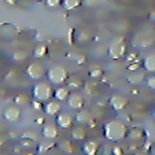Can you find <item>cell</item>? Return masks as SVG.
<instances>
[{
	"label": "cell",
	"instance_id": "cell-43",
	"mask_svg": "<svg viewBox=\"0 0 155 155\" xmlns=\"http://www.w3.org/2000/svg\"><path fill=\"white\" fill-rule=\"evenodd\" d=\"M21 145H17V147H14V149H13V152H16V153H21Z\"/></svg>",
	"mask_w": 155,
	"mask_h": 155
},
{
	"label": "cell",
	"instance_id": "cell-22",
	"mask_svg": "<svg viewBox=\"0 0 155 155\" xmlns=\"http://www.w3.org/2000/svg\"><path fill=\"white\" fill-rule=\"evenodd\" d=\"M143 68L148 73H154L155 71V54L150 53L143 60Z\"/></svg>",
	"mask_w": 155,
	"mask_h": 155
},
{
	"label": "cell",
	"instance_id": "cell-30",
	"mask_svg": "<svg viewBox=\"0 0 155 155\" xmlns=\"http://www.w3.org/2000/svg\"><path fill=\"white\" fill-rule=\"evenodd\" d=\"M45 4L48 8L56 9L61 6L62 0H45Z\"/></svg>",
	"mask_w": 155,
	"mask_h": 155
},
{
	"label": "cell",
	"instance_id": "cell-35",
	"mask_svg": "<svg viewBox=\"0 0 155 155\" xmlns=\"http://www.w3.org/2000/svg\"><path fill=\"white\" fill-rule=\"evenodd\" d=\"M147 79V78H145ZM145 84L148 87L149 89L154 90L155 89V77L154 76H150L147 79V81H145Z\"/></svg>",
	"mask_w": 155,
	"mask_h": 155
},
{
	"label": "cell",
	"instance_id": "cell-27",
	"mask_svg": "<svg viewBox=\"0 0 155 155\" xmlns=\"http://www.w3.org/2000/svg\"><path fill=\"white\" fill-rule=\"evenodd\" d=\"M127 137L130 140H140L144 137V132L140 128H134V129H131L128 131V135Z\"/></svg>",
	"mask_w": 155,
	"mask_h": 155
},
{
	"label": "cell",
	"instance_id": "cell-45",
	"mask_svg": "<svg viewBox=\"0 0 155 155\" xmlns=\"http://www.w3.org/2000/svg\"><path fill=\"white\" fill-rule=\"evenodd\" d=\"M45 121H46L45 118H44V117H40V118H37V119L35 120V122H36L37 124H44V123H45Z\"/></svg>",
	"mask_w": 155,
	"mask_h": 155
},
{
	"label": "cell",
	"instance_id": "cell-42",
	"mask_svg": "<svg viewBox=\"0 0 155 155\" xmlns=\"http://www.w3.org/2000/svg\"><path fill=\"white\" fill-rule=\"evenodd\" d=\"M85 125H86V127H88V128H95V127L98 126V124H97V122H96V120L94 119V117L92 118L91 120H89Z\"/></svg>",
	"mask_w": 155,
	"mask_h": 155
},
{
	"label": "cell",
	"instance_id": "cell-37",
	"mask_svg": "<svg viewBox=\"0 0 155 155\" xmlns=\"http://www.w3.org/2000/svg\"><path fill=\"white\" fill-rule=\"evenodd\" d=\"M137 57H138V53L137 52H130V53H126L124 58H125V60H127L129 62H133L134 60L137 59Z\"/></svg>",
	"mask_w": 155,
	"mask_h": 155
},
{
	"label": "cell",
	"instance_id": "cell-33",
	"mask_svg": "<svg viewBox=\"0 0 155 155\" xmlns=\"http://www.w3.org/2000/svg\"><path fill=\"white\" fill-rule=\"evenodd\" d=\"M31 106V108L33 110H43L44 109V103L41 101H37V100H33L30 102V104H29Z\"/></svg>",
	"mask_w": 155,
	"mask_h": 155
},
{
	"label": "cell",
	"instance_id": "cell-38",
	"mask_svg": "<svg viewBox=\"0 0 155 155\" xmlns=\"http://www.w3.org/2000/svg\"><path fill=\"white\" fill-rule=\"evenodd\" d=\"M8 136L4 134H0V148L5 147V144L8 143Z\"/></svg>",
	"mask_w": 155,
	"mask_h": 155
},
{
	"label": "cell",
	"instance_id": "cell-21",
	"mask_svg": "<svg viewBox=\"0 0 155 155\" xmlns=\"http://www.w3.org/2000/svg\"><path fill=\"white\" fill-rule=\"evenodd\" d=\"M85 92L90 96H98L100 94V84L98 82H93V81H87L84 82V87H82Z\"/></svg>",
	"mask_w": 155,
	"mask_h": 155
},
{
	"label": "cell",
	"instance_id": "cell-23",
	"mask_svg": "<svg viewBox=\"0 0 155 155\" xmlns=\"http://www.w3.org/2000/svg\"><path fill=\"white\" fill-rule=\"evenodd\" d=\"M14 102H15V104L18 107H25L30 104L31 97L26 93H19L15 96Z\"/></svg>",
	"mask_w": 155,
	"mask_h": 155
},
{
	"label": "cell",
	"instance_id": "cell-14",
	"mask_svg": "<svg viewBox=\"0 0 155 155\" xmlns=\"http://www.w3.org/2000/svg\"><path fill=\"white\" fill-rule=\"evenodd\" d=\"M65 84H66V86L70 90L76 91V90H80L84 87V81L82 80L81 77L77 76V75H71L67 79Z\"/></svg>",
	"mask_w": 155,
	"mask_h": 155
},
{
	"label": "cell",
	"instance_id": "cell-3",
	"mask_svg": "<svg viewBox=\"0 0 155 155\" xmlns=\"http://www.w3.org/2000/svg\"><path fill=\"white\" fill-rule=\"evenodd\" d=\"M53 87L52 84L47 81H39L32 86L31 95L34 100L47 102L53 97Z\"/></svg>",
	"mask_w": 155,
	"mask_h": 155
},
{
	"label": "cell",
	"instance_id": "cell-47",
	"mask_svg": "<svg viewBox=\"0 0 155 155\" xmlns=\"http://www.w3.org/2000/svg\"><path fill=\"white\" fill-rule=\"evenodd\" d=\"M35 1H37V2H41V1H43V0H35Z\"/></svg>",
	"mask_w": 155,
	"mask_h": 155
},
{
	"label": "cell",
	"instance_id": "cell-7",
	"mask_svg": "<svg viewBox=\"0 0 155 155\" xmlns=\"http://www.w3.org/2000/svg\"><path fill=\"white\" fill-rule=\"evenodd\" d=\"M108 103L111 110L116 111V113H119V111H122L127 109V107L130 104V101L128 98H126L122 95L114 94L109 99Z\"/></svg>",
	"mask_w": 155,
	"mask_h": 155
},
{
	"label": "cell",
	"instance_id": "cell-24",
	"mask_svg": "<svg viewBox=\"0 0 155 155\" xmlns=\"http://www.w3.org/2000/svg\"><path fill=\"white\" fill-rule=\"evenodd\" d=\"M48 52V48L46 45H38L34 48L32 51V56L35 59H42L45 57Z\"/></svg>",
	"mask_w": 155,
	"mask_h": 155
},
{
	"label": "cell",
	"instance_id": "cell-12",
	"mask_svg": "<svg viewBox=\"0 0 155 155\" xmlns=\"http://www.w3.org/2000/svg\"><path fill=\"white\" fill-rule=\"evenodd\" d=\"M44 113L48 116H55L62 110V104L59 101H47L46 104H44Z\"/></svg>",
	"mask_w": 155,
	"mask_h": 155
},
{
	"label": "cell",
	"instance_id": "cell-31",
	"mask_svg": "<svg viewBox=\"0 0 155 155\" xmlns=\"http://www.w3.org/2000/svg\"><path fill=\"white\" fill-rule=\"evenodd\" d=\"M74 61H75L76 64H78V65H82V64H84V63H86L87 57H86V55L82 54V53H79V54L75 55Z\"/></svg>",
	"mask_w": 155,
	"mask_h": 155
},
{
	"label": "cell",
	"instance_id": "cell-44",
	"mask_svg": "<svg viewBox=\"0 0 155 155\" xmlns=\"http://www.w3.org/2000/svg\"><path fill=\"white\" fill-rule=\"evenodd\" d=\"M148 19L150 21H155V12L154 11H152L151 13L149 14V16H148Z\"/></svg>",
	"mask_w": 155,
	"mask_h": 155
},
{
	"label": "cell",
	"instance_id": "cell-18",
	"mask_svg": "<svg viewBox=\"0 0 155 155\" xmlns=\"http://www.w3.org/2000/svg\"><path fill=\"white\" fill-rule=\"evenodd\" d=\"M55 143L51 142V140H42L40 142L36 147V153L38 154H45L50 152L52 148H54Z\"/></svg>",
	"mask_w": 155,
	"mask_h": 155
},
{
	"label": "cell",
	"instance_id": "cell-34",
	"mask_svg": "<svg viewBox=\"0 0 155 155\" xmlns=\"http://www.w3.org/2000/svg\"><path fill=\"white\" fill-rule=\"evenodd\" d=\"M90 37H89V33H85L84 31V32H81L79 34V36H78V39H77V41L81 43V44H84L87 42V40H88Z\"/></svg>",
	"mask_w": 155,
	"mask_h": 155
},
{
	"label": "cell",
	"instance_id": "cell-8",
	"mask_svg": "<svg viewBox=\"0 0 155 155\" xmlns=\"http://www.w3.org/2000/svg\"><path fill=\"white\" fill-rule=\"evenodd\" d=\"M22 110L18 106H10L3 110L2 117L9 123H16L21 118Z\"/></svg>",
	"mask_w": 155,
	"mask_h": 155
},
{
	"label": "cell",
	"instance_id": "cell-41",
	"mask_svg": "<svg viewBox=\"0 0 155 155\" xmlns=\"http://www.w3.org/2000/svg\"><path fill=\"white\" fill-rule=\"evenodd\" d=\"M7 136H8V138L11 139V140H15V139L19 138V135L16 132V131H9Z\"/></svg>",
	"mask_w": 155,
	"mask_h": 155
},
{
	"label": "cell",
	"instance_id": "cell-13",
	"mask_svg": "<svg viewBox=\"0 0 155 155\" xmlns=\"http://www.w3.org/2000/svg\"><path fill=\"white\" fill-rule=\"evenodd\" d=\"M101 147L100 143L94 140H88L82 143L81 152L86 155H96Z\"/></svg>",
	"mask_w": 155,
	"mask_h": 155
},
{
	"label": "cell",
	"instance_id": "cell-6",
	"mask_svg": "<svg viewBox=\"0 0 155 155\" xmlns=\"http://www.w3.org/2000/svg\"><path fill=\"white\" fill-rule=\"evenodd\" d=\"M154 44V36L152 33L137 32L131 39V45L135 48H149Z\"/></svg>",
	"mask_w": 155,
	"mask_h": 155
},
{
	"label": "cell",
	"instance_id": "cell-32",
	"mask_svg": "<svg viewBox=\"0 0 155 155\" xmlns=\"http://www.w3.org/2000/svg\"><path fill=\"white\" fill-rule=\"evenodd\" d=\"M18 144L21 145V147H25V148H31L34 147V142L30 140H26V139H21L18 140Z\"/></svg>",
	"mask_w": 155,
	"mask_h": 155
},
{
	"label": "cell",
	"instance_id": "cell-15",
	"mask_svg": "<svg viewBox=\"0 0 155 155\" xmlns=\"http://www.w3.org/2000/svg\"><path fill=\"white\" fill-rule=\"evenodd\" d=\"M71 138L72 140H85L87 139V130L84 126L81 125H78V126H73L71 128Z\"/></svg>",
	"mask_w": 155,
	"mask_h": 155
},
{
	"label": "cell",
	"instance_id": "cell-28",
	"mask_svg": "<svg viewBox=\"0 0 155 155\" xmlns=\"http://www.w3.org/2000/svg\"><path fill=\"white\" fill-rule=\"evenodd\" d=\"M19 139H26L33 142H36L39 139V134L34 130H25L19 134Z\"/></svg>",
	"mask_w": 155,
	"mask_h": 155
},
{
	"label": "cell",
	"instance_id": "cell-11",
	"mask_svg": "<svg viewBox=\"0 0 155 155\" xmlns=\"http://www.w3.org/2000/svg\"><path fill=\"white\" fill-rule=\"evenodd\" d=\"M41 135L48 140L56 139L59 136V129L54 123H44L41 129Z\"/></svg>",
	"mask_w": 155,
	"mask_h": 155
},
{
	"label": "cell",
	"instance_id": "cell-40",
	"mask_svg": "<svg viewBox=\"0 0 155 155\" xmlns=\"http://www.w3.org/2000/svg\"><path fill=\"white\" fill-rule=\"evenodd\" d=\"M110 153H113L114 155H120V154L123 153V150L120 147H114L110 150Z\"/></svg>",
	"mask_w": 155,
	"mask_h": 155
},
{
	"label": "cell",
	"instance_id": "cell-36",
	"mask_svg": "<svg viewBox=\"0 0 155 155\" xmlns=\"http://www.w3.org/2000/svg\"><path fill=\"white\" fill-rule=\"evenodd\" d=\"M17 76V71L15 70V69H11L10 71H8V73L6 75H5L4 77V80L5 81H10V80H12V79H15Z\"/></svg>",
	"mask_w": 155,
	"mask_h": 155
},
{
	"label": "cell",
	"instance_id": "cell-20",
	"mask_svg": "<svg viewBox=\"0 0 155 155\" xmlns=\"http://www.w3.org/2000/svg\"><path fill=\"white\" fill-rule=\"evenodd\" d=\"M92 118H93V116H92L89 110L81 109V110H78V113L76 114L74 119L80 124H86Z\"/></svg>",
	"mask_w": 155,
	"mask_h": 155
},
{
	"label": "cell",
	"instance_id": "cell-19",
	"mask_svg": "<svg viewBox=\"0 0 155 155\" xmlns=\"http://www.w3.org/2000/svg\"><path fill=\"white\" fill-rule=\"evenodd\" d=\"M55 147L64 153H74L75 152V145L72 143L71 140H62L60 142L55 143Z\"/></svg>",
	"mask_w": 155,
	"mask_h": 155
},
{
	"label": "cell",
	"instance_id": "cell-1",
	"mask_svg": "<svg viewBox=\"0 0 155 155\" xmlns=\"http://www.w3.org/2000/svg\"><path fill=\"white\" fill-rule=\"evenodd\" d=\"M129 128L123 120L119 118L108 121L103 127V136L106 140L114 143H119L127 138Z\"/></svg>",
	"mask_w": 155,
	"mask_h": 155
},
{
	"label": "cell",
	"instance_id": "cell-29",
	"mask_svg": "<svg viewBox=\"0 0 155 155\" xmlns=\"http://www.w3.org/2000/svg\"><path fill=\"white\" fill-rule=\"evenodd\" d=\"M29 57L28 52L25 51H16L15 52H13V54L11 56V58L16 62H22L24 60H26Z\"/></svg>",
	"mask_w": 155,
	"mask_h": 155
},
{
	"label": "cell",
	"instance_id": "cell-25",
	"mask_svg": "<svg viewBox=\"0 0 155 155\" xmlns=\"http://www.w3.org/2000/svg\"><path fill=\"white\" fill-rule=\"evenodd\" d=\"M105 74V71L103 70V68L99 65H94L93 67H89L88 70V76L91 79H99L102 78Z\"/></svg>",
	"mask_w": 155,
	"mask_h": 155
},
{
	"label": "cell",
	"instance_id": "cell-16",
	"mask_svg": "<svg viewBox=\"0 0 155 155\" xmlns=\"http://www.w3.org/2000/svg\"><path fill=\"white\" fill-rule=\"evenodd\" d=\"M71 90L68 88L67 86H63V85H58V87L53 90V97L54 99L62 102V101H66L68 96L70 95Z\"/></svg>",
	"mask_w": 155,
	"mask_h": 155
},
{
	"label": "cell",
	"instance_id": "cell-2",
	"mask_svg": "<svg viewBox=\"0 0 155 155\" xmlns=\"http://www.w3.org/2000/svg\"><path fill=\"white\" fill-rule=\"evenodd\" d=\"M128 51V45L124 37H115L110 41L108 48V56L111 60H120Z\"/></svg>",
	"mask_w": 155,
	"mask_h": 155
},
{
	"label": "cell",
	"instance_id": "cell-5",
	"mask_svg": "<svg viewBox=\"0 0 155 155\" xmlns=\"http://www.w3.org/2000/svg\"><path fill=\"white\" fill-rule=\"evenodd\" d=\"M24 73L31 81H39L46 77L47 69L40 62H32L26 66Z\"/></svg>",
	"mask_w": 155,
	"mask_h": 155
},
{
	"label": "cell",
	"instance_id": "cell-9",
	"mask_svg": "<svg viewBox=\"0 0 155 155\" xmlns=\"http://www.w3.org/2000/svg\"><path fill=\"white\" fill-rule=\"evenodd\" d=\"M55 124L58 128L71 129L75 125V119L73 116L66 113H60L55 115Z\"/></svg>",
	"mask_w": 155,
	"mask_h": 155
},
{
	"label": "cell",
	"instance_id": "cell-39",
	"mask_svg": "<svg viewBox=\"0 0 155 155\" xmlns=\"http://www.w3.org/2000/svg\"><path fill=\"white\" fill-rule=\"evenodd\" d=\"M132 64H131L129 67H128V69L130 70V71H132V72H134V71H138V70H140V65L139 64L138 62H136V61H133V62H131Z\"/></svg>",
	"mask_w": 155,
	"mask_h": 155
},
{
	"label": "cell",
	"instance_id": "cell-17",
	"mask_svg": "<svg viewBox=\"0 0 155 155\" xmlns=\"http://www.w3.org/2000/svg\"><path fill=\"white\" fill-rule=\"evenodd\" d=\"M145 78H147L145 72L138 70V71H134L132 74H130L126 78V80H127V81L130 84H139L145 80Z\"/></svg>",
	"mask_w": 155,
	"mask_h": 155
},
{
	"label": "cell",
	"instance_id": "cell-46",
	"mask_svg": "<svg viewBox=\"0 0 155 155\" xmlns=\"http://www.w3.org/2000/svg\"><path fill=\"white\" fill-rule=\"evenodd\" d=\"M130 149L131 150H136V149H138V145H136V144H131L130 145Z\"/></svg>",
	"mask_w": 155,
	"mask_h": 155
},
{
	"label": "cell",
	"instance_id": "cell-10",
	"mask_svg": "<svg viewBox=\"0 0 155 155\" xmlns=\"http://www.w3.org/2000/svg\"><path fill=\"white\" fill-rule=\"evenodd\" d=\"M67 106L74 110H79L84 108L85 101L84 98L79 93H70L66 100Z\"/></svg>",
	"mask_w": 155,
	"mask_h": 155
},
{
	"label": "cell",
	"instance_id": "cell-26",
	"mask_svg": "<svg viewBox=\"0 0 155 155\" xmlns=\"http://www.w3.org/2000/svg\"><path fill=\"white\" fill-rule=\"evenodd\" d=\"M81 0H62L61 6L67 11H72L77 8L81 7Z\"/></svg>",
	"mask_w": 155,
	"mask_h": 155
},
{
	"label": "cell",
	"instance_id": "cell-4",
	"mask_svg": "<svg viewBox=\"0 0 155 155\" xmlns=\"http://www.w3.org/2000/svg\"><path fill=\"white\" fill-rule=\"evenodd\" d=\"M46 77L50 84L53 85H62L69 78V72L64 66L54 65L47 70Z\"/></svg>",
	"mask_w": 155,
	"mask_h": 155
}]
</instances>
